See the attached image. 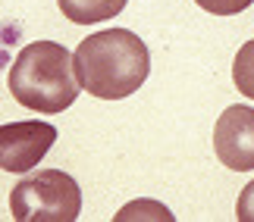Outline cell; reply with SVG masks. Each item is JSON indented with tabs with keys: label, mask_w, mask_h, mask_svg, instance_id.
<instances>
[{
	"label": "cell",
	"mask_w": 254,
	"mask_h": 222,
	"mask_svg": "<svg viewBox=\"0 0 254 222\" xmlns=\"http://www.w3.org/2000/svg\"><path fill=\"white\" fill-rule=\"evenodd\" d=\"M75 75L97 100H123L151 75L148 44L129 28L94 32L75 47Z\"/></svg>",
	"instance_id": "6da1fadb"
},
{
	"label": "cell",
	"mask_w": 254,
	"mask_h": 222,
	"mask_svg": "<svg viewBox=\"0 0 254 222\" xmlns=\"http://www.w3.org/2000/svg\"><path fill=\"white\" fill-rule=\"evenodd\" d=\"M6 88L13 100L25 110L54 116L69 110L79 97L75 56L60 41H32L16 53L6 75Z\"/></svg>",
	"instance_id": "7a4b0ae2"
},
{
	"label": "cell",
	"mask_w": 254,
	"mask_h": 222,
	"mask_svg": "<svg viewBox=\"0 0 254 222\" xmlns=\"http://www.w3.org/2000/svg\"><path fill=\"white\" fill-rule=\"evenodd\" d=\"M9 213L16 222H72L82 213V188L69 172L35 169L16 181Z\"/></svg>",
	"instance_id": "3957f363"
},
{
	"label": "cell",
	"mask_w": 254,
	"mask_h": 222,
	"mask_svg": "<svg viewBox=\"0 0 254 222\" xmlns=\"http://www.w3.org/2000/svg\"><path fill=\"white\" fill-rule=\"evenodd\" d=\"M57 129L41 119L3 122L0 125V169L3 172H28L44 160L54 147Z\"/></svg>",
	"instance_id": "277c9868"
},
{
	"label": "cell",
	"mask_w": 254,
	"mask_h": 222,
	"mask_svg": "<svg viewBox=\"0 0 254 222\" xmlns=\"http://www.w3.org/2000/svg\"><path fill=\"white\" fill-rule=\"evenodd\" d=\"M213 150L226 169H254V107H226L213 125Z\"/></svg>",
	"instance_id": "5b68a950"
},
{
	"label": "cell",
	"mask_w": 254,
	"mask_h": 222,
	"mask_svg": "<svg viewBox=\"0 0 254 222\" xmlns=\"http://www.w3.org/2000/svg\"><path fill=\"white\" fill-rule=\"evenodd\" d=\"M129 0H57L60 13L75 25H94L104 19L120 16Z\"/></svg>",
	"instance_id": "8992f818"
},
{
	"label": "cell",
	"mask_w": 254,
	"mask_h": 222,
	"mask_svg": "<svg viewBox=\"0 0 254 222\" xmlns=\"http://www.w3.org/2000/svg\"><path fill=\"white\" fill-rule=\"evenodd\" d=\"M232 82H236V91L254 100V41H245L239 47L236 63H232Z\"/></svg>",
	"instance_id": "52a82bcc"
},
{
	"label": "cell",
	"mask_w": 254,
	"mask_h": 222,
	"mask_svg": "<svg viewBox=\"0 0 254 222\" xmlns=\"http://www.w3.org/2000/svg\"><path fill=\"white\" fill-rule=\"evenodd\" d=\"M201 9H207L210 16H239L254 3V0H194Z\"/></svg>",
	"instance_id": "ba28073f"
},
{
	"label": "cell",
	"mask_w": 254,
	"mask_h": 222,
	"mask_svg": "<svg viewBox=\"0 0 254 222\" xmlns=\"http://www.w3.org/2000/svg\"><path fill=\"white\" fill-rule=\"evenodd\" d=\"M236 219L239 222H254V181H248L239 194V204H236Z\"/></svg>",
	"instance_id": "9c48e42d"
}]
</instances>
